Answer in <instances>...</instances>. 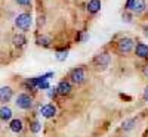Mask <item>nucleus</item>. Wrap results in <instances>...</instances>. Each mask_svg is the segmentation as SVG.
<instances>
[{
  "instance_id": "obj_16",
  "label": "nucleus",
  "mask_w": 148,
  "mask_h": 137,
  "mask_svg": "<svg viewBox=\"0 0 148 137\" xmlns=\"http://www.w3.org/2000/svg\"><path fill=\"white\" fill-rule=\"evenodd\" d=\"M49 43H51V40H49L47 37H42V39H39V40H37V44L45 46V47H49Z\"/></svg>"
},
{
  "instance_id": "obj_8",
  "label": "nucleus",
  "mask_w": 148,
  "mask_h": 137,
  "mask_svg": "<svg viewBox=\"0 0 148 137\" xmlns=\"http://www.w3.org/2000/svg\"><path fill=\"white\" fill-rule=\"evenodd\" d=\"M71 84L70 83H67V81H62V83H59L58 84V87H56V93L58 94H61V96H67V94H70L71 93Z\"/></svg>"
},
{
  "instance_id": "obj_22",
  "label": "nucleus",
  "mask_w": 148,
  "mask_h": 137,
  "mask_svg": "<svg viewBox=\"0 0 148 137\" xmlns=\"http://www.w3.org/2000/svg\"><path fill=\"white\" fill-rule=\"evenodd\" d=\"M144 99H147V100H148V87H147L145 92H144Z\"/></svg>"
},
{
  "instance_id": "obj_1",
  "label": "nucleus",
  "mask_w": 148,
  "mask_h": 137,
  "mask_svg": "<svg viewBox=\"0 0 148 137\" xmlns=\"http://www.w3.org/2000/svg\"><path fill=\"white\" fill-rule=\"evenodd\" d=\"M31 22H33V18H31L30 14H21L15 19V25L22 31H28L30 27H31Z\"/></svg>"
},
{
  "instance_id": "obj_6",
  "label": "nucleus",
  "mask_w": 148,
  "mask_h": 137,
  "mask_svg": "<svg viewBox=\"0 0 148 137\" xmlns=\"http://www.w3.org/2000/svg\"><path fill=\"white\" fill-rule=\"evenodd\" d=\"M110 60H111V58H110L108 53H99V55L95 56L93 64H95L96 66H99V68H107V66L110 65Z\"/></svg>"
},
{
  "instance_id": "obj_13",
  "label": "nucleus",
  "mask_w": 148,
  "mask_h": 137,
  "mask_svg": "<svg viewBox=\"0 0 148 137\" xmlns=\"http://www.w3.org/2000/svg\"><path fill=\"white\" fill-rule=\"evenodd\" d=\"M12 118V109L9 106H2L0 108V119L2 121H9Z\"/></svg>"
},
{
  "instance_id": "obj_19",
  "label": "nucleus",
  "mask_w": 148,
  "mask_h": 137,
  "mask_svg": "<svg viewBox=\"0 0 148 137\" xmlns=\"http://www.w3.org/2000/svg\"><path fill=\"white\" fill-rule=\"evenodd\" d=\"M16 3L21 6H28V5H31V0H16Z\"/></svg>"
},
{
  "instance_id": "obj_11",
  "label": "nucleus",
  "mask_w": 148,
  "mask_h": 137,
  "mask_svg": "<svg viewBox=\"0 0 148 137\" xmlns=\"http://www.w3.org/2000/svg\"><path fill=\"white\" fill-rule=\"evenodd\" d=\"M101 9V0H90V2L88 3V12L89 14H98Z\"/></svg>"
},
{
  "instance_id": "obj_10",
  "label": "nucleus",
  "mask_w": 148,
  "mask_h": 137,
  "mask_svg": "<svg viewBox=\"0 0 148 137\" xmlns=\"http://www.w3.org/2000/svg\"><path fill=\"white\" fill-rule=\"evenodd\" d=\"M135 53L139 58H148V46L144 43H138L136 49H135Z\"/></svg>"
},
{
  "instance_id": "obj_14",
  "label": "nucleus",
  "mask_w": 148,
  "mask_h": 137,
  "mask_svg": "<svg viewBox=\"0 0 148 137\" xmlns=\"http://www.w3.org/2000/svg\"><path fill=\"white\" fill-rule=\"evenodd\" d=\"M135 125H136V121L135 119H126V121H123V124H121L123 130H132Z\"/></svg>"
},
{
  "instance_id": "obj_9",
  "label": "nucleus",
  "mask_w": 148,
  "mask_h": 137,
  "mask_svg": "<svg viewBox=\"0 0 148 137\" xmlns=\"http://www.w3.org/2000/svg\"><path fill=\"white\" fill-rule=\"evenodd\" d=\"M40 112L45 118H52L56 115V108L53 105H45V106H42Z\"/></svg>"
},
{
  "instance_id": "obj_7",
  "label": "nucleus",
  "mask_w": 148,
  "mask_h": 137,
  "mask_svg": "<svg viewBox=\"0 0 148 137\" xmlns=\"http://www.w3.org/2000/svg\"><path fill=\"white\" fill-rule=\"evenodd\" d=\"M12 96H14V92H12L10 87H2V89H0V102L2 103L9 102L12 99Z\"/></svg>"
},
{
  "instance_id": "obj_20",
  "label": "nucleus",
  "mask_w": 148,
  "mask_h": 137,
  "mask_svg": "<svg viewBox=\"0 0 148 137\" xmlns=\"http://www.w3.org/2000/svg\"><path fill=\"white\" fill-rule=\"evenodd\" d=\"M37 89H49V83L47 81H42L39 85H37Z\"/></svg>"
},
{
  "instance_id": "obj_12",
  "label": "nucleus",
  "mask_w": 148,
  "mask_h": 137,
  "mask_svg": "<svg viewBox=\"0 0 148 137\" xmlns=\"http://www.w3.org/2000/svg\"><path fill=\"white\" fill-rule=\"evenodd\" d=\"M22 121L21 119H12L10 121V124H9V128H10V131H14V133H21L22 131Z\"/></svg>"
},
{
  "instance_id": "obj_23",
  "label": "nucleus",
  "mask_w": 148,
  "mask_h": 137,
  "mask_svg": "<svg viewBox=\"0 0 148 137\" xmlns=\"http://www.w3.org/2000/svg\"><path fill=\"white\" fill-rule=\"evenodd\" d=\"M145 35H147V37H148V27H147V28H145Z\"/></svg>"
},
{
  "instance_id": "obj_5",
  "label": "nucleus",
  "mask_w": 148,
  "mask_h": 137,
  "mask_svg": "<svg viewBox=\"0 0 148 137\" xmlns=\"http://www.w3.org/2000/svg\"><path fill=\"white\" fill-rule=\"evenodd\" d=\"M86 80V72L83 68H76L71 71V81L74 84H82Z\"/></svg>"
},
{
  "instance_id": "obj_3",
  "label": "nucleus",
  "mask_w": 148,
  "mask_h": 137,
  "mask_svg": "<svg viewBox=\"0 0 148 137\" xmlns=\"http://www.w3.org/2000/svg\"><path fill=\"white\" fill-rule=\"evenodd\" d=\"M126 6L129 9H132L135 14H142V12L145 10V7H147L145 0H129Z\"/></svg>"
},
{
  "instance_id": "obj_18",
  "label": "nucleus",
  "mask_w": 148,
  "mask_h": 137,
  "mask_svg": "<svg viewBox=\"0 0 148 137\" xmlns=\"http://www.w3.org/2000/svg\"><path fill=\"white\" fill-rule=\"evenodd\" d=\"M56 58H58V60H64V59H67V52H58Z\"/></svg>"
},
{
  "instance_id": "obj_15",
  "label": "nucleus",
  "mask_w": 148,
  "mask_h": 137,
  "mask_svg": "<svg viewBox=\"0 0 148 137\" xmlns=\"http://www.w3.org/2000/svg\"><path fill=\"white\" fill-rule=\"evenodd\" d=\"M25 41H27V40H25V37H24L22 34H18V35L14 37V44H15V46H19V47H21V46L25 44Z\"/></svg>"
},
{
  "instance_id": "obj_21",
  "label": "nucleus",
  "mask_w": 148,
  "mask_h": 137,
  "mask_svg": "<svg viewBox=\"0 0 148 137\" xmlns=\"http://www.w3.org/2000/svg\"><path fill=\"white\" fill-rule=\"evenodd\" d=\"M142 74L148 78V65H144V68H142Z\"/></svg>"
},
{
  "instance_id": "obj_17",
  "label": "nucleus",
  "mask_w": 148,
  "mask_h": 137,
  "mask_svg": "<svg viewBox=\"0 0 148 137\" xmlns=\"http://www.w3.org/2000/svg\"><path fill=\"white\" fill-rule=\"evenodd\" d=\"M40 128H42V125H40L39 121H34V122L31 124V131H33V133H39Z\"/></svg>"
},
{
  "instance_id": "obj_2",
  "label": "nucleus",
  "mask_w": 148,
  "mask_h": 137,
  "mask_svg": "<svg viewBox=\"0 0 148 137\" xmlns=\"http://www.w3.org/2000/svg\"><path fill=\"white\" fill-rule=\"evenodd\" d=\"M16 106L21 108V109H30L33 106V97L30 94H25V93H22L16 97Z\"/></svg>"
},
{
  "instance_id": "obj_4",
  "label": "nucleus",
  "mask_w": 148,
  "mask_h": 137,
  "mask_svg": "<svg viewBox=\"0 0 148 137\" xmlns=\"http://www.w3.org/2000/svg\"><path fill=\"white\" fill-rule=\"evenodd\" d=\"M133 46H135V43L132 39H127V37L126 39H121L119 41V52L120 53H129L133 50Z\"/></svg>"
}]
</instances>
